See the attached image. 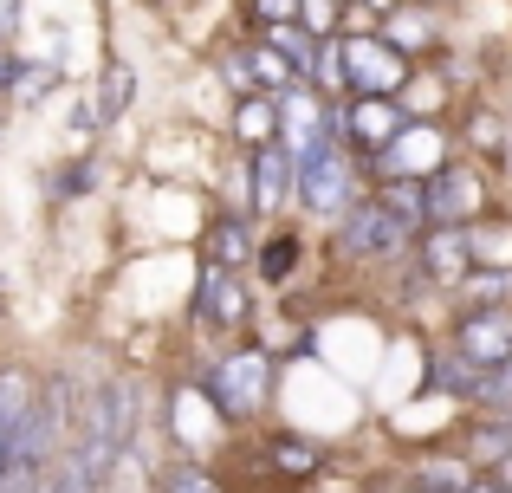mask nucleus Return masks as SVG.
<instances>
[{"label":"nucleus","instance_id":"f257e3e1","mask_svg":"<svg viewBox=\"0 0 512 493\" xmlns=\"http://www.w3.org/2000/svg\"><path fill=\"white\" fill-rule=\"evenodd\" d=\"M130 442V383H104L98 396H91L85 409V435H78V468H85L91 493H104V481H111V461L124 455Z\"/></svg>","mask_w":512,"mask_h":493},{"label":"nucleus","instance_id":"f03ea898","mask_svg":"<svg viewBox=\"0 0 512 493\" xmlns=\"http://www.w3.org/2000/svg\"><path fill=\"white\" fill-rule=\"evenodd\" d=\"M292 195H299L312 215L338 221L350 202H363V195H357V156H350L338 137L312 143V150L299 156V182H292Z\"/></svg>","mask_w":512,"mask_h":493},{"label":"nucleus","instance_id":"7ed1b4c3","mask_svg":"<svg viewBox=\"0 0 512 493\" xmlns=\"http://www.w3.org/2000/svg\"><path fill=\"white\" fill-rule=\"evenodd\" d=\"M338 78L344 98H396L409 85V59L389 46L383 33H338Z\"/></svg>","mask_w":512,"mask_h":493},{"label":"nucleus","instance_id":"20e7f679","mask_svg":"<svg viewBox=\"0 0 512 493\" xmlns=\"http://www.w3.org/2000/svg\"><path fill=\"white\" fill-rule=\"evenodd\" d=\"M266 396H273V357L253 351V344L247 351H227L221 364L208 370V403H214V416H227V422L266 409Z\"/></svg>","mask_w":512,"mask_h":493},{"label":"nucleus","instance_id":"39448f33","mask_svg":"<svg viewBox=\"0 0 512 493\" xmlns=\"http://www.w3.org/2000/svg\"><path fill=\"white\" fill-rule=\"evenodd\" d=\"M402 247H415V234L376 195H363V202H350L338 215V253L344 260H396Z\"/></svg>","mask_w":512,"mask_h":493},{"label":"nucleus","instance_id":"423d86ee","mask_svg":"<svg viewBox=\"0 0 512 493\" xmlns=\"http://www.w3.org/2000/svg\"><path fill=\"white\" fill-rule=\"evenodd\" d=\"M331 117H338V143L350 156H370V163L389 156V143L409 130V111L396 98H344Z\"/></svg>","mask_w":512,"mask_h":493},{"label":"nucleus","instance_id":"0eeeda50","mask_svg":"<svg viewBox=\"0 0 512 493\" xmlns=\"http://www.w3.org/2000/svg\"><path fill=\"white\" fill-rule=\"evenodd\" d=\"M422 189H428V228H467V221L487 215V182H480L474 163H454L448 156Z\"/></svg>","mask_w":512,"mask_h":493},{"label":"nucleus","instance_id":"6e6552de","mask_svg":"<svg viewBox=\"0 0 512 493\" xmlns=\"http://www.w3.org/2000/svg\"><path fill=\"white\" fill-rule=\"evenodd\" d=\"M454 351L474 370H506L512 364V305H467L454 318Z\"/></svg>","mask_w":512,"mask_h":493},{"label":"nucleus","instance_id":"1a4fd4ad","mask_svg":"<svg viewBox=\"0 0 512 493\" xmlns=\"http://www.w3.org/2000/svg\"><path fill=\"white\" fill-rule=\"evenodd\" d=\"M292 182H299V156L286 143H253L247 150V208L253 215H279L292 202Z\"/></svg>","mask_w":512,"mask_h":493},{"label":"nucleus","instance_id":"9d476101","mask_svg":"<svg viewBox=\"0 0 512 493\" xmlns=\"http://www.w3.org/2000/svg\"><path fill=\"white\" fill-rule=\"evenodd\" d=\"M195 318L201 325H214V331H234V325H247V286H240V273L234 266H201V279H195Z\"/></svg>","mask_w":512,"mask_h":493},{"label":"nucleus","instance_id":"9b49d317","mask_svg":"<svg viewBox=\"0 0 512 493\" xmlns=\"http://www.w3.org/2000/svg\"><path fill=\"white\" fill-rule=\"evenodd\" d=\"M415 260H422V279L441 292L467 286V273H474V253H467V228H428L422 247H415Z\"/></svg>","mask_w":512,"mask_h":493},{"label":"nucleus","instance_id":"f8f14e48","mask_svg":"<svg viewBox=\"0 0 512 493\" xmlns=\"http://www.w3.org/2000/svg\"><path fill=\"white\" fill-rule=\"evenodd\" d=\"M26 409H33V383H26V370H0V487H7L13 442H20Z\"/></svg>","mask_w":512,"mask_h":493},{"label":"nucleus","instance_id":"ddd939ff","mask_svg":"<svg viewBox=\"0 0 512 493\" xmlns=\"http://www.w3.org/2000/svg\"><path fill=\"white\" fill-rule=\"evenodd\" d=\"M467 253H474L480 273H512V221L506 215L467 221Z\"/></svg>","mask_w":512,"mask_h":493},{"label":"nucleus","instance_id":"4468645a","mask_svg":"<svg viewBox=\"0 0 512 493\" xmlns=\"http://www.w3.org/2000/svg\"><path fill=\"white\" fill-rule=\"evenodd\" d=\"M402 487H415V493H467L474 487V461L467 455H428V461H415V468L402 474Z\"/></svg>","mask_w":512,"mask_h":493},{"label":"nucleus","instance_id":"2eb2a0df","mask_svg":"<svg viewBox=\"0 0 512 493\" xmlns=\"http://www.w3.org/2000/svg\"><path fill=\"white\" fill-rule=\"evenodd\" d=\"M383 39L402 52V59H415V52H428V46H435V13H428V7H415V0H402L396 13H383Z\"/></svg>","mask_w":512,"mask_h":493},{"label":"nucleus","instance_id":"dca6fc26","mask_svg":"<svg viewBox=\"0 0 512 493\" xmlns=\"http://www.w3.org/2000/svg\"><path fill=\"white\" fill-rule=\"evenodd\" d=\"M247 72H253V91H266V98H286V91L305 85V78L292 72V59H279L266 39H253V46H247Z\"/></svg>","mask_w":512,"mask_h":493},{"label":"nucleus","instance_id":"f3484780","mask_svg":"<svg viewBox=\"0 0 512 493\" xmlns=\"http://www.w3.org/2000/svg\"><path fill=\"white\" fill-rule=\"evenodd\" d=\"M376 202H383V208H389V215H396L409 234L428 221V189H422V176H389L383 189H376Z\"/></svg>","mask_w":512,"mask_h":493},{"label":"nucleus","instance_id":"a211bd4d","mask_svg":"<svg viewBox=\"0 0 512 493\" xmlns=\"http://www.w3.org/2000/svg\"><path fill=\"white\" fill-rule=\"evenodd\" d=\"M234 130H240V143H279V98H266V91H253V98H240V111H234Z\"/></svg>","mask_w":512,"mask_h":493},{"label":"nucleus","instance_id":"6ab92c4d","mask_svg":"<svg viewBox=\"0 0 512 493\" xmlns=\"http://www.w3.org/2000/svg\"><path fill=\"white\" fill-rule=\"evenodd\" d=\"M208 260H214V266H247V260H253V228H247L240 215H221V221L208 228Z\"/></svg>","mask_w":512,"mask_h":493},{"label":"nucleus","instance_id":"aec40b11","mask_svg":"<svg viewBox=\"0 0 512 493\" xmlns=\"http://www.w3.org/2000/svg\"><path fill=\"white\" fill-rule=\"evenodd\" d=\"M467 461H480V468H500V461H512V422L506 416H487L467 429Z\"/></svg>","mask_w":512,"mask_h":493},{"label":"nucleus","instance_id":"412c9836","mask_svg":"<svg viewBox=\"0 0 512 493\" xmlns=\"http://www.w3.org/2000/svg\"><path fill=\"white\" fill-rule=\"evenodd\" d=\"M266 455H273V468H279V474H292V481H305V474L325 468V448L305 442V435H279V442L266 448Z\"/></svg>","mask_w":512,"mask_h":493},{"label":"nucleus","instance_id":"4be33fe9","mask_svg":"<svg viewBox=\"0 0 512 493\" xmlns=\"http://www.w3.org/2000/svg\"><path fill=\"white\" fill-rule=\"evenodd\" d=\"M130 98H137V72H130V65H111V72H104V85H98V124L124 117Z\"/></svg>","mask_w":512,"mask_h":493},{"label":"nucleus","instance_id":"5701e85b","mask_svg":"<svg viewBox=\"0 0 512 493\" xmlns=\"http://www.w3.org/2000/svg\"><path fill=\"white\" fill-rule=\"evenodd\" d=\"M396 104H402L409 117H422V124H428V117H435L441 104H448V91H441V78H428V72H409V85L396 91Z\"/></svg>","mask_w":512,"mask_h":493},{"label":"nucleus","instance_id":"b1692460","mask_svg":"<svg viewBox=\"0 0 512 493\" xmlns=\"http://www.w3.org/2000/svg\"><path fill=\"white\" fill-rule=\"evenodd\" d=\"M253 266H260V279H292V266H299V234H273L260 253H253Z\"/></svg>","mask_w":512,"mask_h":493},{"label":"nucleus","instance_id":"393cba45","mask_svg":"<svg viewBox=\"0 0 512 493\" xmlns=\"http://www.w3.org/2000/svg\"><path fill=\"white\" fill-rule=\"evenodd\" d=\"M156 493H227V487L214 481V468H201V461H175Z\"/></svg>","mask_w":512,"mask_h":493},{"label":"nucleus","instance_id":"a878e982","mask_svg":"<svg viewBox=\"0 0 512 493\" xmlns=\"http://www.w3.org/2000/svg\"><path fill=\"white\" fill-rule=\"evenodd\" d=\"M467 137H474V150H512L506 124H500L493 111H474V124H467Z\"/></svg>","mask_w":512,"mask_h":493},{"label":"nucleus","instance_id":"bb28decb","mask_svg":"<svg viewBox=\"0 0 512 493\" xmlns=\"http://www.w3.org/2000/svg\"><path fill=\"white\" fill-rule=\"evenodd\" d=\"M46 85H52V65H33V72L20 65V104H39V98H46Z\"/></svg>","mask_w":512,"mask_h":493},{"label":"nucleus","instance_id":"cd10ccee","mask_svg":"<svg viewBox=\"0 0 512 493\" xmlns=\"http://www.w3.org/2000/svg\"><path fill=\"white\" fill-rule=\"evenodd\" d=\"M91 182H98V169H91V163H72V169L59 176V195L72 202V195H85V189H91Z\"/></svg>","mask_w":512,"mask_h":493},{"label":"nucleus","instance_id":"c85d7f7f","mask_svg":"<svg viewBox=\"0 0 512 493\" xmlns=\"http://www.w3.org/2000/svg\"><path fill=\"white\" fill-rule=\"evenodd\" d=\"M253 13L266 26H279V20H299V0H253Z\"/></svg>","mask_w":512,"mask_h":493},{"label":"nucleus","instance_id":"c756f323","mask_svg":"<svg viewBox=\"0 0 512 493\" xmlns=\"http://www.w3.org/2000/svg\"><path fill=\"white\" fill-rule=\"evenodd\" d=\"M13 26H20V0H0V39H7Z\"/></svg>","mask_w":512,"mask_h":493},{"label":"nucleus","instance_id":"7c9ffc66","mask_svg":"<svg viewBox=\"0 0 512 493\" xmlns=\"http://www.w3.org/2000/svg\"><path fill=\"white\" fill-rule=\"evenodd\" d=\"M467 493H512V487H500V481H474Z\"/></svg>","mask_w":512,"mask_h":493},{"label":"nucleus","instance_id":"2f4dec72","mask_svg":"<svg viewBox=\"0 0 512 493\" xmlns=\"http://www.w3.org/2000/svg\"><path fill=\"white\" fill-rule=\"evenodd\" d=\"M370 7H376V13H396V7H402V0H370Z\"/></svg>","mask_w":512,"mask_h":493},{"label":"nucleus","instance_id":"473e14b6","mask_svg":"<svg viewBox=\"0 0 512 493\" xmlns=\"http://www.w3.org/2000/svg\"><path fill=\"white\" fill-rule=\"evenodd\" d=\"M402 493H415V487H402Z\"/></svg>","mask_w":512,"mask_h":493}]
</instances>
